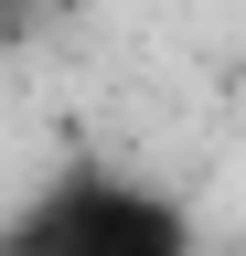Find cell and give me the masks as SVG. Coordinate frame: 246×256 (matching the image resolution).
<instances>
[{
  "label": "cell",
  "instance_id": "cell-1",
  "mask_svg": "<svg viewBox=\"0 0 246 256\" xmlns=\"http://www.w3.org/2000/svg\"><path fill=\"white\" fill-rule=\"evenodd\" d=\"M0 256H193V214L161 182L75 160L0 214Z\"/></svg>",
  "mask_w": 246,
  "mask_h": 256
}]
</instances>
